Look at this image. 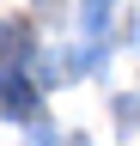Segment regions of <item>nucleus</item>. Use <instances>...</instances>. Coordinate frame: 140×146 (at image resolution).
Instances as JSON below:
<instances>
[{
    "mask_svg": "<svg viewBox=\"0 0 140 146\" xmlns=\"http://www.w3.org/2000/svg\"><path fill=\"white\" fill-rule=\"evenodd\" d=\"M0 116H37V91H31V79H25V73L19 67H6V73H0Z\"/></svg>",
    "mask_w": 140,
    "mask_h": 146,
    "instance_id": "1",
    "label": "nucleus"
}]
</instances>
